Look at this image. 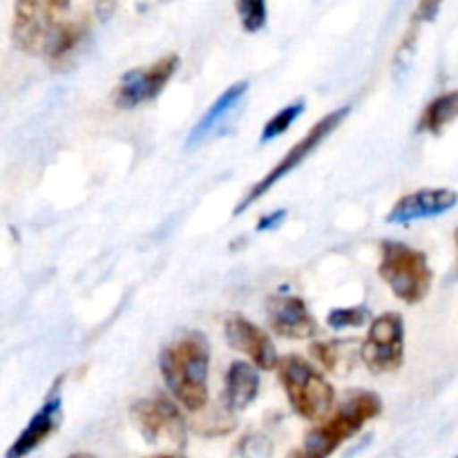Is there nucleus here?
Masks as SVG:
<instances>
[{
  "label": "nucleus",
  "instance_id": "f257e3e1",
  "mask_svg": "<svg viewBox=\"0 0 458 458\" xmlns=\"http://www.w3.org/2000/svg\"><path fill=\"white\" fill-rule=\"evenodd\" d=\"M159 369L165 387L188 411L199 414L208 407L210 344L201 331H188L165 344Z\"/></svg>",
  "mask_w": 458,
  "mask_h": 458
},
{
  "label": "nucleus",
  "instance_id": "f03ea898",
  "mask_svg": "<svg viewBox=\"0 0 458 458\" xmlns=\"http://www.w3.org/2000/svg\"><path fill=\"white\" fill-rule=\"evenodd\" d=\"M383 411V401L374 392H356L340 405L334 416L322 419L304 438L302 454L309 458H327L334 454L344 441L356 437L365 423Z\"/></svg>",
  "mask_w": 458,
  "mask_h": 458
},
{
  "label": "nucleus",
  "instance_id": "7ed1b4c3",
  "mask_svg": "<svg viewBox=\"0 0 458 458\" xmlns=\"http://www.w3.org/2000/svg\"><path fill=\"white\" fill-rule=\"evenodd\" d=\"M276 369L295 414L311 423H320L334 411V387L311 362L300 356H284L277 360Z\"/></svg>",
  "mask_w": 458,
  "mask_h": 458
},
{
  "label": "nucleus",
  "instance_id": "20e7f679",
  "mask_svg": "<svg viewBox=\"0 0 458 458\" xmlns=\"http://www.w3.org/2000/svg\"><path fill=\"white\" fill-rule=\"evenodd\" d=\"M378 276L387 282L392 293L407 304H419L432 289L434 273L428 264V255L403 242L380 244Z\"/></svg>",
  "mask_w": 458,
  "mask_h": 458
},
{
  "label": "nucleus",
  "instance_id": "39448f33",
  "mask_svg": "<svg viewBox=\"0 0 458 458\" xmlns=\"http://www.w3.org/2000/svg\"><path fill=\"white\" fill-rule=\"evenodd\" d=\"M134 428L152 447L182 452L188 443V425L179 407L164 396L143 398L130 410Z\"/></svg>",
  "mask_w": 458,
  "mask_h": 458
},
{
  "label": "nucleus",
  "instance_id": "423d86ee",
  "mask_svg": "<svg viewBox=\"0 0 458 458\" xmlns=\"http://www.w3.org/2000/svg\"><path fill=\"white\" fill-rule=\"evenodd\" d=\"M349 112H352V107L344 106V107H340V110L329 112V114L325 116V119L318 121V123L313 125V128L309 130V132L304 134V137L300 139V141L295 143V146L291 148L289 152H286L284 159H282L280 164H277L276 168L271 170V173L264 174V177L259 179V182L255 183V186L250 188V191L246 192L244 197H242V201H240V204H237V208H235V215L244 213V210L249 208V206H253L255 201L259 199V197L267 195V192L271 191V188L276 186L277 182H280V179H284L286 174L291 173V170L298 168V165L302 164V161L307 159V157L311 155L313 150H318V146H320V143L325 141V139L329 137V134L334 132V130L338 128V125L343 123L344 119H347Z\"/></svg>",
  "mask_w": 458,
  "mask_h": 458
},
{
  "label": "nucleus",
  "instance_id": "0eeeda50",
  "mask_svg": "<svg viewBox=\"0 0 458 458\" xmlns=\"http://www.w3.org/2000/svg\"><path fill=\"white\" fill-rule=\"evenodd\" d=\"M360 358L371 374H392L405 360V322L396 311L383 313L369 327Z\"/></svg>",
  "mask_w": 458,
  "mask_h": 458
},
{
  "label": "nucleus",
  "instance_id": "6e6552de",
  "mask_svg": "<svg viewBox=\"0 0 458 458\" xmlns=\"http://www.w3.org/2000/svg\"><path fill=\"white\" fill-rule=\"evenodd\" d=\"M58 13L54 0H13L12 40L16 49L43 56L47 40L58 25Z\"/></svg>",
  "mask_w": 458,
  "mask_h": 458
},
{
  "label": "nucleus",
  "instance_id": "1a4fd4ad",
  "mask_svg": "<svg viewBox=\"0 0 458 458\" xmlns=\"http://www.w3.org/2000/svg\"><path fill=\"white\" fill-rule=\"evenodd\" d=\"M179 67V56L168 54L148 67H137L121 76L114 92V106L121 110H132L148 101H155Z\"/></svg>",
  "mask_w": 458,
  "mask_h": 458
},
{
  "label": "nucleus",
  "instance_id": "9d476101",
  "mask_svg": "<svg viewBox=\"0 0 458 458\" xmlns=\"http://www.w3.org/2000/svg\"><path fill=\"white\" fill-rule=\"evenodd\" d=\"M224 334H226V343L235 352L246 353L258 369H276L277 360H280L276 344H273L271 335L259 329L255 322L246 320L240 313H231L224 322Z\"/></svg>",
  "mask_w": 458,
  "mask_h": 458
},
{
  "label": "nucleus",
  "instance_id": "9b49d317",
  "mask_svg": "<svg viewBox=\"0 0 458 458\" xmlns=\"http://www.w3.org/2000/svg\"><path fill=\"white\" fill-rule=\"evenodd\" d=\"M267 316L271 329L286 340H309L320 331L307 302L298 295H271L267 300Z\"/></svg>",
  "mask_w": 458,
  "mask_h": 458
},
{
  "label": "nucleus",
  "instance_id": "f8f14e48",
  "mask_svg": "<svg viewBox=\"0 0 458 458\" xmlns=\"http://www.w3.org/2000/svg\"><path fill=\"white\" fill-rule=\"evenodd\" d=\"M458 204V192L450 188H425V191H416L411 195L401 197L389 210L387 222L389 224H411L419 219L438 217L445 215Z\"/></svg>",
  "mask_w": 458,
  "mask_h": 458
},
{
  "label": "nucleus",
  "instance_id": "ddd939ff",
  "mask_svg": "<svg viewBox=\"0 0 458 458\" xmlns=\"http://www.w3.org/2000/svg\"><path fill=\"white\" fill-rule=\"evenodd\" d=\"M63 420V401L58 396V385L54 387L52 396H47V401L43 403L38 411L31 416L30 425L21 432V437L13 441V445L9 447L7 456L9 458H21L30 452H34L36 447L43 445L58 428H61Z\"/></svg>",
  "mask_w": 458,
  "mask_h": 458
},
{
  "label": "nucleus",
  "instance_id": "4468645a",
  "mask_svg": "<svg viewBox=\"0 0 458 458\" xmlns=\"http://www.w3.org/2000/svg\"><path fill=\"white\" fill-rule=\"evenodd\" d=\"M246 92H249V83H246V81H240V83L231 85L228 89H224V92L217 97V101H215L213 106L206 110V114L201 116V119L197 121L195 128L191 130L186 148H195V146H199L201 141H206V139H208L210 134H213L215 130L224 123V119L233 114V110L240 106L242 98L246 97Z\"/></svg>",
  "mask_w": 458,
  "mask_h": 458
},
{
  "label": "nucleus",
  "instance_id": "2eb2a0df",
  "mask_svg": "<svg viewBox=\"0 0 458 458\" xmlns=\"http://www.w3.org/2000/svg\"><path fill=\"white\" fill-rule=\"evenodd\" d=\"M259 394V371L258 367L246 360H235L226 374V392L224 401L231 411H242L253 405Z\"/></svg>",
  "mask_w": 458,
  "mask_h": 458
},
{
  "label": "nucleus",
  "instance_id": "dca6fc26",
  "mask_svg": "<svg viewBox=\"0 0 458 458\" xmlns=\"http://www.w3.org/2000/svg\"><path fill=\"white\" fill-rule=\"evenodd\" d=\"M311 356L318 365L331 374H347L356 365V356H360V347L353 340H329V343H313Z\"/></svg>",
  "mask_w": 458,
  "mask_h": 458
},
{
  "label": "nucleus",
  "instance_id": "f3484780",
  "mask_svg": "<svg viewBox=\"0 0 458 458\" xmlns=\"http://www.w3.org/2000/svg\"><path fill=\"white\" fill-rule=\"evenodd\" d=\"M85 34H88V22L83 21L58 22L56 30H54L52 36H49L43 56L47 58V61L58 63L61 58H65L67 54H72L81 43H83Z\"/></svg>",
  "mask_w": 458,
  "mask_h": 458
},
{
  "label": "nucleus",
  "instance_id": "a211bd4d",
  "mask_svg": "<svg viewBox=\"0 0 458 458\" xmlns=\"http://www.w3.org/2000/svg\"><path fill=\"white\" fill-rule=\"evenodd\" d=\"M458 116V89L434 98L419 121V132L441 134Z\"/></svg>",
  "mask_w": 458,
  "mask_h": 458
},
{
  "label": "nucleus",
  "instance_id": "6ab92c4d",
  "mask_svg": "<svg viewBox=\"0 0 458 458\" xmlns=\"http://www.w3.org/2000/svg\"><path fill=\"white\" fill-rule=\"evenodd\" d=\"M304 107H307V106H304V101H302V98H300V101L291 103V106L282 107L280 112H276V114H273L271 119H268V123L264 125L262 137H259V141L268 143V141H273V139L282 137V134H284L286 130H289L291 125H293L295 121H298L300 116H302Z\"/></svg>",
  "mask_w": 458,
  "mask_h": 458
},
{
  "label": "nucleus",
  "instance_id": "aec40b11",
  "mask_svg": "<svg viewBox=\"0 0 458 458\" xmlns=\"http://www.w3.org/2000/svg\"><path fill=\"white\" fill-rule=\"evenodd\" d=\"M371 318V311L365 304H358V307H344V309H334L327 316V325L335 331L343 329H358V327L367 325Z\"/></svg>",
  "mask_w": 458,
  "mask_h": 458
},
{
  "label": "nucleus",
  "instance_id": "412c9836",
  "mask_svg": "<svg viewBox=\"0 0 458 458\" xmlns=\"http://www.w3.org/2000/svg\"><path fill=\"white\" fill-rule=\"evenodd\" d=\"M237 16H240L242 27L249 34H255V31L264 30L267 25V0H237Z\"/></svg>",
  "mask_w": 458,
  "mask_h": 458
},
{
  "label": "nucleus",
  "instance_id": "4be33fe9",
  "mask_svg": "<svg viewBox=\"0 0 458 458\" xmlns=\"http://www.w3.org/2000/svg\"><path fill=\"white\" fill-rule=\"evenodd\" d=\"M441 4H443V0H420L419 7H416L414 21L416 22H432L434 18L438 16V12H441Z\"/></svg>",
  "mask_w": 458,
  "mask_h": 458
},
{
  "label": "nucleus",
  "instance_id": "5701e85b",
  "mask_svg": "<svg viewBox=\"0 0 458 458\" xmlns=\"http://www.w3.org/2000/svg\"><path fill=\"white\" fill-rule=\"evenodd\" d=\"M286 219V210H276L271 215H264L258 222V231H273V228L282 226V222Z\"/></svg>",
  "mask_w": 458,
  "mask_h": 458
},
{
  "label": "nucleus",
  "instance_id": "b1692460",
  "mask_svg": "<svg viewBox=\"0 0 458 458\" xmlns=\"http://www.w3.org/2000/svg\"><path fill=\"white\" fill-rule=\"evenodd\" d=\"M114 9V0H98V16L107 18Z\"/></svg>",
  "mask_w": 458,
  "mask_h": 458
},
{
  "label": "nucleus",
  "instance_id": "393cba45",
  "mask_svg": "<svg viewBox=\"0 0 458 458\" xmlns=\"http://www.w3.org/2000/svg\"><path fill=\"white\" fill-rule=\"evenodd\" d=\"M54 3H56V7L61 9V12H65V9L70 7V3H72V0H54Z\"/></svg>",
  "mask_w": 458,
  "mask_h": 458
},
{
  "label": "nucleus",
  "instance_id": "a878e982",
  "mask_svg": "<svg viewBox=\"0 0 458 458\" xmlns=\"http://www.w3.org/2000/svg\"><path fill=\"white\" fill-rule=\"evenodd\" d=\"M454 240H456V246H458V231H456V235H454Z\"/></svg>",
  "mask_w": 458,
  "mask_h": 458
}]
</instances>
